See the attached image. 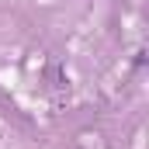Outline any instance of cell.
<instances>
[]
</instances>
